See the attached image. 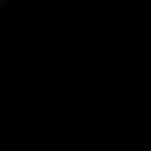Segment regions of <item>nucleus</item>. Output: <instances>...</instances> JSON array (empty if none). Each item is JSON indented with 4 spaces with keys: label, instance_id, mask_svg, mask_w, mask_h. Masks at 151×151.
Masks as SVG:
<instances>
[]
</instances>
